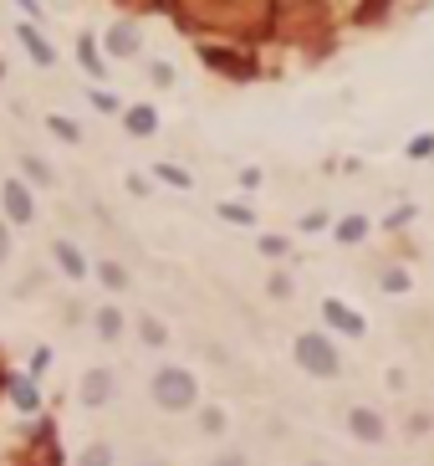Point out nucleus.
<instances>
[{
	"label": "nucleus",
	"mask_w": 434,
	"mask_h": 466,
	"mask_svg": "<svg viewBox=\"0 0 434 466\" xmlns=\"http://www.w3.org/2000/svg\"><path fill=\"white\" fill-rule=\"evenodd\" d=\"M307 466H332V461H307Z\"/></svg>",
	"instance_id": "obj_37"
},
{
	"label": "nucleus",
	"mask_w": 434,
	"mask_h": 466,
	"mask_svg": "<svg viewBox=\"0 0 434 466\" xmlns=\"http://www.w3.org/2000/svg\"><path fill=\"white\" fill-rule=\"evenodd\" d=\"M47 129L57 133L62 144H77V139H82V129H77V123H72V118H62V113H51V118H47Z\"/></svg>",
	"instance_id": "obj_23"
},
{
	"label": "nucleus",
	"mask_w": 434,
	"mask_h": 466,
	"mask_svg": "<svg viewBox=\"0 0 434 466\" xmlns=\"http://www.w3.org/2000/svg\"><path fill=\"white\" fill-rule=\"evenodd\" d=\"M11 257V221H0V261Z\"/></svg>",
	"instance_id": "obj_32"
},
{
	"label": "nucleus",
	"mask_w": 434,
	"mask_h": 466,
	"mask_svg": "<svg viewBox=\"0 0 434 466\" xmlns=\"http://www.w3.org/2000/svg\"><path fill=\"white\" fill-rule=\"evenodd\" d=\"M97 282L108 292H123L128 288V267H118V261H97Z\"/></svg>",
	"instance_id": "obj_17"
},
{
	"label": "nucleus",
	"mask_w": 434,
	"mask_h": 466,
	"mask_svg": "<svg viewBox=\"0 0 434 466\" xmlns=\"http://www.w3.org/2000/svg\"><path fill=\"white\" fill-rule=\"evenodd\" d=\"M0 206H5V221L11 225L36 221V200H32V190H26V179H5V185H0Z\"/></svg>",
	"instance_id": "obj_4"
},
{
	"label": "nucleus",
	"mask_w": 434,
	"mask_h": 466,
	"mask_svg": "<svg viewBox=\"0 0 434 466\" xmlns=\"http://www.w3.org/2000/svg\"><path fill=\"white\" fill-rule=\"evenodd\" d=\"M51 261H57V267H62L72 282H77V277H87V257H82L72 242H51Z\"/></svg>",
	"instance_id": "obj_11"
},
{
	"label": "nucleus",
	"mask_w": 434,
	"mask_h": 466,
	"mask_svg": "<svg viewBox=\"0 0 434 466\" xmlns=\"http://www.w3.org/2000/svg\"><path fill=\"white\" fill-rule=\"evenodd\" d=\"M139 47H143V36H139L133 21H113L108 36H103V51H108V57H139Z\"/></svg>",
	"instance_id": "obj_6"
},
{
	"label": "nucleus",
	"mask_w": 434,
	"mask_h": 466,
	"mask_svg": "<svg viewBox=\"0 0 434 466\" xmlns=\"http://www.w3.org/2000/svg\"><path fill=\"white\" fill-rule=\"evenodd\" d=\"M154 175L164 179V185H174V190H189V185H194V179L179 169V164H154Z\"/></svg>",
	"instance_id": "obj_24"
},
{
	"label": "nucleus",
	"mask_w": 434,
	"mask_h": 466,
	"mask_svg": "<svg viewBox=\"0 0 434 466\" xmlns=\"http://www.w3.org/2000/svg\"><path fill=\"white\" fill-rule=\"evenodd\" d=\"M149 78H154L158 87H169V82H174V67H169V62H154V67H149Z\"/></svg>",
	"instance_id": "obj_30"
},
{
	"label": "nucleus",
	"mask_w": 434,
	"mask_h": 466,
	"mask_svg": "<svg viewBox=\"0 0 434 466\" xmlns=\"http://www.w3.org/2000/svg\"><path fill=\"white\" fill-rule=\"evenodd\" d=\"M286 251H292L286 236H261V257H286Z\"/></svg>",
	"instance_id": "obj_27"
},
{
	"label": "nucleus",
	"mask_w": 434,
	"mask_h": 466,
	"mask_svg": "<svg viewBox=\"0 0 434 466\" xmlns=\"http://www.w3.org/2000/svg\"><path fill=\"white\" fill-rule=\"evenodd\" d=\"M322 225H327V215H322V210H312L307 221H302V231H322Z\"/></svg>",
	"instance_id": "obj_33"
},
{
	"label": "nucleus",
	"mask_w": 434,
	"mask_h": 466,
	"mask_svg": "<svg viewBox=\"0 0 434 466\" xmlns=\"http://www.w3.org/2000/svg\"><path fill=\"white\" fill-rule=\"evenodd\" d=\"M189 16L220 32H256L266 21V0H185Z\"/></svg>",
	"instance_id": "obj_1"
},
{
	"label": "nucleus",
	"mask_w": 434,
	"mask_h": 466,
	"mask_svg": "<svg viewBox=\"0 0 434 466\" xmlns=\"http://www.w3.org/2000/svg\"><path fill=\"white\" fill-rule=\"evenodd\" d=\"M21 47H26V57H32V62L36 67H51V62H57V51H51V41H47V36H41V32H36V21H21Z\"/></svg>",
	"instance_id": "obj_10"
},
{
	"label": "nucleus",
	"mask_w": 434,
	"mask_h": 466,
	"mask_svg": "<svg viewBox=\"0 0 434 466\" xmlns=\"http://www.w3.org/2000/svg\"><path fill=\"white\" fill-rule=\"evenodd\" d=\"M93 108H97V113H123V103H118L108 87H97V93H93Z\"/></svg>",
	"instance_id": "obj_28"
},
{
	"label": "nucleus",
	"mask_w": 434,
	"mask_h": 466,
	"mask_svg": "<svg viewBox=\"0 0 434 466\" xmlns=\"http://www.w3.org/2000/svg\"><path fill=\"white\" fill-rule=\"evenodd\" d=\"M113 389H118L113 370H87V379H82V405H87V410H103V405L113 400Z\"/></svg>",
	"instance_id": "obj_7"
},
{
	"label": "nucleus",
	"mask_w": 434,
	"mask_h": 466,
	"mask_svg": "<svg viewBox=\"0 0 434 466\" xmlns=\"http://www.w3.org/2000/svg\"><path fill=\"white\" fill-rule=\"evenodd\" d=\"M220 221H231V225H256V210L240 206V200H225V206H220Z\"/></svg>",
	"instance_id": "obj_22"
},
{
	"label": "nucleus",
	"mask_w": 434,
	"mask_h": 466,
	"mask_svg": "<svg viewBox=\"0 0 434 466\" xmlns=\"http://www.w3.org/2000/svg\"><path fill=\"white\" fill-rule=\"evenodd\" d=\"M139 338L149 343V349H164V343H169V328H164L158 318H149V313H143V318H139Z\"/></svg>",
	"instance_id": "obj_18"
},
{
	"label": "nucleus",
	"mask_w": 434,
	"mask_h": 466,
	"mask_svg": "<svg viewBox=\"0 0 434 466\" xmlns=\"http://www.w3.org/2000/svg\"><path fill=\"white\" fill-rule=\"evenodd\" d=\"M292 359H296V364H302V370L312 374V379H338V374H342V354H338V343H332L327 334H317V328L296 334Z\"/></svg>",
	"instance_id": "obj_3"
},
{
	"label": "nucleus",
	"mask_w": 434,
	"mask_h": 466,
	"mask_svg": "<svg viewBox=\"0 0 434 466\" xmlns=\"http://www.w3.org/2000/svg\"><path fill=\"white\" fill-rule=\"evenodd\" d=\"M123 129L133 133V139H149V133L158 129V113L149 108V103H139V108H128V113H123Z\"/></svg>",
	"instance_id": "obj_12"
},
{
	"label": "nucleus",
	"mask_w": 434,
	"mask_h": 466,
	"mask_svg": "<svg viewBox=\"0 0 434 466\" xmlns=\"http://www.w3.org/2000/svg\"><path fill=\"white\" fill-rule=\"evenodd\" d=\"M322 318H327V328H338V334L363 338V318H357L348 303H338V297H327V303H322Z\"/></svg>",
	"instance_id": "obj_9"
},
{
	"label": "nucleus",
	"mask_w": 434,
	"mask_h": 466,
	"mask_svg": "<svg viewBox=\"0 0 434 466\" xmlns=\"http://www.w3.org/2000/svg\"><path fill=\"white\" fill-rule=\"evenodd\" d=\"M210 466H250V456H246V451H220Z\"/></svg>",
	"instance_id": "obj_29"
},
{
	"label": "nucleus",
	"mask_w": 434,
	"mask_h": 466,
	"mask_svg": "<svg viewBox=\"0 0 434 466\" xmlns=\"http://www.w3.org/2000/svg\"><path fill=\"white\" fill-rule=\"evenodd\" d=\"M266 292H271L276 303H286V297H292V277H286V272H271V282H266Z\"/></svg>",
	"instance_id": "obj_26"
},
{
	"label": "nucleus",
	"mask_w": 434,
	"mask_h": 466,
	"mask_svg": "<svg viewBox=\"0 0 434 466\" xmlns=\"http://www.w3.org/2000/svg\"><path fill=\"white\" fill-rule=\"evenodd\" d=\"M77 57H82V67H87L93 78H103V51H97V36H82V41H77Z\"/></svg>",
	"instance_id": "obj_19"
},
{
	"label": "nucleus",
	"mask_w": 434,
	"mask_h": 466,
	"mask_svg": "<svg viewBox=\"0 0 434 466\" xmlns=\"http://www.w3.org/2000/svg\"><path fill=\"white\" fill-rule=\"evenodd\" d=\"M363 236H368V215H342L338 221V242L342 246H357Z\"/></svg>",
	"instance_id": "obj_14"
},
{
	"label": "nucleus",
	"mask_w": 434,
	"mask_h": 466,
	"mask_svg": "<svg viewBox=\"0 0 434 466\" xmlns=\"http://www.w3.org/2000/svg\"><path fill=\"white\" fill-rule=\"evenodd\" d=\"M378 282H384V292H409V272H403V267H384Z\"/></svg>",
	"instance_id": "obj_25"
},
{
	"label": "nucleus",
	"mask_w": 434,
	"mask_h": 466,
	"mask_svg": "<svg viewBox=\"0 0 434 466\" xmlns=\"http://www.w3.org/2000/svg\"><path fill=\"white\" fill-rule=\"evenodd\" d=\"M5 395H11V405H16L21 416H36V410H41V389H36V379H26V374H11V379H5Z\"/></svg>",
	"instance_id": "obj_8"
},
{
	"label": "nucleus",
	"mask_w": 434,
	"mask_h": 466,
	"mask_svg": "<svg viewBox=\"0 0 434 466\" xmlns=\"http://www.w3.org/2000/svg\"><path fill=\"white\" fill-rule=\"evenodd\" d=\"M149 395H154L158 410L185 416V410L200 405V379H194L185 364H164V370H154V379H149Z\"/></svg>",
	"instance_id": "obj_2"
},
{
	"label": "nucleus",
	"mask_w": 434,
	"mask_h": 466,
	"mask_svg": "<svg viewBox=\"0 0 434 466\" xmlns=\"http://www.w3.org/2000/svg\"><path fill=\"white\" fill-rule=\"evenodd\" d=\"M21 175L32 179V185H57V175H51V164L41 160V154H26V160H21Z\"/></svg>",
	"instance_id": "obj_15"
},
{
	"label": "nucleus",
	"mask_w": 434,
	"mask_h": 466,
	"mask_svg": "<svg viewBox=\"0 0 434 466\" xmlns=\"http://www.w3.org/2000/svg\"><path fill=\"white\" fill-rule=\"evenodd\" d=\"M123 5H158V0H123Z\"/></svg>",
	"instance_id": "obj_36"
},
{
	"label": "nucleus",
	"mask_w": 434,
	"mask_h": 466,
	"mask_svg": "<svg viewBox=\"0 0 434 466\" xmlns=\"http://www.w3.org/2000/svg\"><path fill=\"white\" fill-rule=\"evenodd\" d=\"M348 435L363 441V446H378V441L388 435V425H384V416H378L373 405H353V410H348Z\"/></svg>",
	"instance_id": "obj_5"
},
{
	"label": "nucleus",
	"mask_w": 434,
	"mask_h": 466,
	"mask_svg": "<svg viewBox=\"0 0 434 466\" xmlns=\"http://www.w3.org/2000/svg\"><path fill=\"white\" fill-rule=\"evenodd\" d=\"M204 62L220 67V72H235V78H250V62H235L231 51H204Z\"/></svg>",
	"instance_id": "obj_21"
},
{
	"label": "nucleus",
	"mask_w": 434,
	"mask_h": 466,
	"mask_svg": "<svg viewBox=\"0 0 434 466\" xmlns=\"http://www.w3.org/2000/svg\"><path fill=\"white\" fill-rule=\"evenodd\" d=\"M77 466H118V451H113L108 441H93V446L77 456Z\"/></svg>",
	"instance_id": "obj_16"
},
{
	"label": "nucleus",
	"mask_w": 434,
	"mask_h": 466,
	"mask_svg": "<svg viewBox=\"0 0 434 466\" xmlns=\"http://www.w3.org/2000/svg\"><path fill=\"white\" fill-rule=\"evenodd\" d=\"M93 328H97V338H108V343H113V338H123V313H118V307H97V313H93Z\"/></svg>",
	"instance_id": "obj_13"
},
{
	"label": "nucleus",
	"mask_w": 434,
	"mask_h": 466,
	"mask_svg": "<svg viewBox=\"0 0 434 466\" xmlns=\"http://www.w3.org/2000/svg\"><path fill=\"white\" fill-rule=\"evenodd\" d=\"M16 5L26 11V21H36V16H41V5H36V0H16Z\"/></svg>",
	"instance_id": "obj_35"
},
{
	"label": "nucleus",
	"mask_w": 434,
	"mask_h": 466,
	"mask_svg": "<svg viewBox=\"0 0 434 466\" xmlns=\"http://www.w3.org/2000/svg\"><path fill=\"white\" fill-rule=\"evenodd\" d=\"M409 431L424 435V431H429V416H424V410H419V416H409Z\"/></svg>",
	"instance_id": "obj_34"
},
{
	"label": "nucleus",
	"mask_w": 434,
	"mask_h": 466,
	"mask_svg": "<svg viewBox=\"0 0 434 466\" xmlns=\"http://www.w3.org/2000/svg\"><path fill=\"white\" fill-rule=\"evenodd\" d=\"M225 425H231V416H225L220 405H204L200 410V431L204 435H225Z\"/></svg>",
	"instance_id": "obj_20"
},
{
	"label": "nucleus",
	"mask_w": 434,
	"mask_h": 466,
	"mask_svg": "<svg viewBox=\"0 0 434 466\" xmlns=\"http://www.w3.org/2000/svg\"><path fill=\"white\" fill-rule=\"evenodd\" d=\"M409 154H414V160H424V154H434V139H429V133H424V139H414V144H409Z\"/></svg>",
	"instance_id": "obj_31"
}]
</instances>
